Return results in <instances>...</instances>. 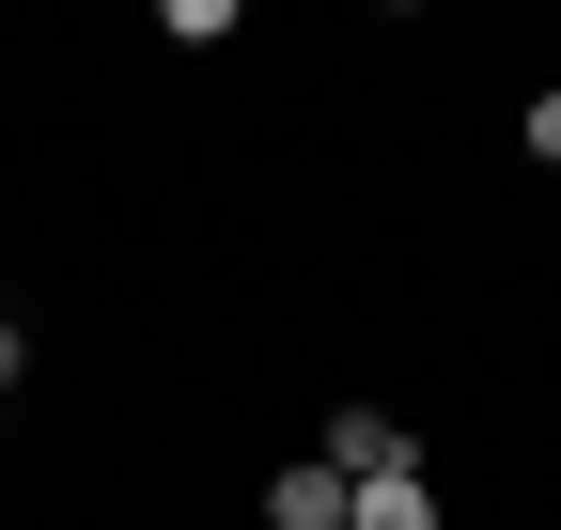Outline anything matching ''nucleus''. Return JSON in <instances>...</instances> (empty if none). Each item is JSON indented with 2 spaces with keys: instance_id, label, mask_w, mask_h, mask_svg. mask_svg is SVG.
Returning <instances> with one entry per match:
<instances>
[{
  "instance_id": "nucleus-1",
  "label": "nucleus",
  "mask_w": 561,
  "mask_h": 530,
  "mask_svg": "<svg viewBox=\"0 0 561 530\" xmlns=\"http://www.w3.org/2000/svg\"><path fill=\"white\" fill-rule=\"evenodd\" d=\"M328 484H390V469H421V437L390 422V406H328V452H312Z\"/></svg>"
},
{
  "instance_id": "nucleus-2",
  "label": "nucleus",
  "mask_w": 561,
  "mask_h": 530,
  "mask_svg": "<svg viewBox=\"0 0 561 530\" xmlns=\"http://www.w3.org/2000/svg\"><path fill=\"white\" fill-rule=\"evenodd\" d=\"M343 530H453V515H437L421 469H390V484H343Z\"/></svg>"
},
{
  "instance_id": "nucleus-3",
  "label": "nucleus",
  "mask_w": 561,
  "mask_h": 530,
  "mask_svg": "<svg viewBox=\"0 0 561 530\" xmlns=\"http://www.w3.org/2000/svg\"><path fill=\"white\" fill-rule=\"evenodd\" d=\"M265 530H343V484H328V469H280V484H265Z\"/></svg>"
},
{
  "instance_id": "nucleus-4",
  "label": "nucleus",
  "mask_w": 561,
  "mask_h": 530,
  "mask_svg": "<svg viewBox=\"0 0 561 530\" xmlns=\"http://www.w3.org/2000/svg\"><path fill=\"white\" fill-rule=\"evenodd\" d=\"M515 141H530V157L561 172V94H530V125H515Z\"/></svg>"
},
{
  "instance_id": "nucleus-5",
  "label": "nucleus",
  "mask_w": 561,
  "mask_h": 530,
  "mask_svg": "<svg viewBox=\"0 0 561 530\" xmlns=\"http://www.w3.org/2000/svg\"><path fill=\"white\" fill-rule=\"evenodd\" d=\"M16 375H32V327H16V312H0V406H16Z\"/></svg>"
}]
</instances>
